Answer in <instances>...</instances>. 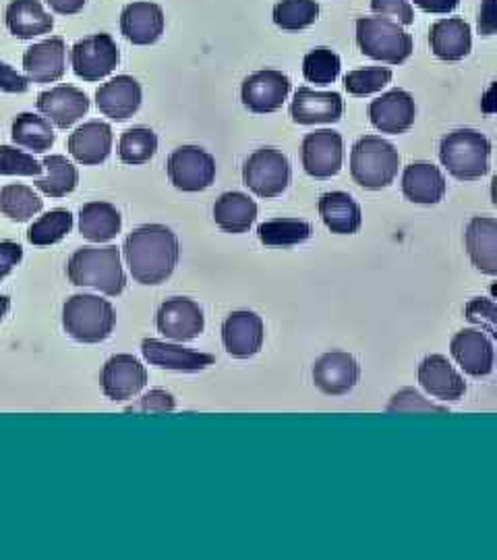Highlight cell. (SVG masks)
Segmentation results:
<instances>
[{
  "mask_svg": "<svg viewBox=\"0 0 497 560\" xmlns=\"http://www.w3.org/2000/svg\"><path fill=\"white\" fill-rule=\"evenodd\" d=\"M122 256L131 277L141 284H162L177 270L179 237L166 224H143L127 235Z\"/></svg>",
  "mask_w": 497,
  "mask_h": 560,
  "instance_id": "obj_1",
  "label": "cell"
},
{
  "mask_svg": "<svg viewBox=\"0 0 497 560\" xmlns=\"http://www.w3.org/2000/svg\"><path fill=\"white\" fill-rule=\"evenodd\" d=\"M67 277L75 287H92L108 298H119L127 287L117 245L81 247L69 258Z\"/></svg>",
  "mask_w": 497,
  "mask_h": 560,
  "instance_id": "obj_2",
  "label": "cell"
},
{
  "mask_svg": "<svg viewBox=\"0 0 497 560\" xmlns=\"http://www.w3.org/2000/svg\"><path fill=\"white\" fill-rule=\"evenodd\" d=\"M439 161L454 179H481L489 173L492 141L477 129H454L439 141Z\"/></svg>",
  "mask_w": 497,
  "mask_h": 560,
  "instance_id": "obj_3",
  "label": "cell"
},
{
  "mask_svg": "<svg viewBox=\"0 0 497 560\" xmlns=\"http://www.w3.org/2000/svg\"><path fill=\"white\" fill-rule=\"evenodd\" d=\"M117 314L110 301L92 293H80L62 305V328L78 342L94 345L108 339L115 330Z\"/></svg>",
  "mask_w": 497,
  "mask_h": 560,
  "instance_id": "obj_4",
  "label": "cell"
},
{
  "mask_svg": "<svg viewBox=\"0 0 497 560\" xmlns=\"http://www.w3.org/2000/svg\"><path fill=\"white\" fill-rule=\"evenodd\" d=\"M400 162L394 143L378 136H365L353 145L351 175L360 187L378 191L394 183Z\"/></svg>",
  "mask_w": 497,
  "mask_h": 560,
  "instance_id": "obj_5",
  "label": "cell"
},
{
  "mask_svg": "<svg viewBox=\"0 0 497 560\" xmlns=\"http://www.w3.org/2000/svg\"><path fill=\"white\" fill-rule=\"evenodd\" d=\"M357 44L369 59L386 65H402L413 55V36L388 18H360L357 20Z\"/></svg>",
  "mask_w": 497,
  "mask_h": 560,
  "instance_id": "obj_6",
  "label": "cell"
},
{
  "mask_svg": "<svg viewBox=\"0 0 497 560\" xmlns=\"http://www.w3.org/2000/svg\"><path fill=\"white\" fill-rule=\"evenodd\" d=\"M291 162L276 148H261L242 164V180L259 198H279L291 185Z\"/></svg>",
  "mask_w": 497,
  "mask_h": 560,
  "instance_id": "obj_7",
  "label": "cell"
},
{
  "mask_svg": "<svg viewBox=\"0 0 497 560\" xmlns=\"http://www.w3.org/2000/svg\"><path fill=\"white\" fill-rule=\"evenodd\" d=\"M170 183L187 194H198L216 179V161L199 145H180L168 156L166 164Z\"/></svg>",
  "mask_w": 497,
  "mask_h": 560,
  "instance_id": "obj_8",
  "label": "cell"
},
{
  "mask_svg": "<svg viewBox=\"0 0 497 560\" xmlns=\"http://www.w3.org/2000/svg\"><path fill=\"white\" fill-rule=\"evenodd\" d=\"M120 62L117 42L108 34H94L75 42L71 48V67L83 81H99L108 78Z\"/></svg>",
  "mask_w": 497,
  "mask_h": 560,
  "instance_id": "obj_9",
  "label": "cell"
},
{
  "mask_svg": "<svg viewBox=\"0 0 497 560\" xmlns=\"http://www.w3.org/2000/svg\"><path fill=\"white\" fill-rule=\"evenodd\" d=\"M303 168L313 179H332L342 171L344 141L339 131L319 129L303 140Z\"/></svg>",
  "mask_w": 497,
  "mask_h": 560,
  "instance_id": "obj_10",
  "label": "cell"
},
{
  "mask_svg": "<svg viewBox=\"0 0 497 560\" xmlns=\"http://www.w3.org/2000/svg\"><path fill=\"white\" fill-rule=\"evenodd\" d=\"M291 94V80L276 69H263L249 75L240 85V101L256 115H270L282 108Z\"/></svg>",
  "mask_w": 497,
  "mask_h": 560,
  "instance_id": "obj_11",
  "label": "cell"
},
{
  "mask_svg": "<svg viewBox=\"0 0 497 560\" xmlns=\"http://www.w3.org/2000/svg\"><path fill=\"white\" fill-rule=\"evenodd\" d=\"M159 335L166 339L187 342L196 340L205 330L203 310L189 298H170L164 301L156 314Z\"/></svg>",
  "mask_w": 497,
  "mask_h": 560,
  "instance_id": "obj_12",
  "label": "cell"
},
{
  "mask_svg": "<svg viewBox=\"0 0 497 560\" xmlns=\"http://www.w3.org/2000/svg\"><path fill=\"white\" fill-rule=\"evenodd\" d=\"M145 384H147V370L135 355L119 353L104 363L102 390L108 399H133L145 388Z\"/></svg>",
  "mask_w": 497,
  "mask_h": 560,
  "instance_id": "obj_13",
  "label": "cell"
},
{
  "mask_svg": "<svg viewBox=\"0 0 497 560\" xmlns=\"http://www.w3.org/2000/svg\"><path fill=\"white\" fill-rule=\"evenodd\" d=\"M263 339H265V326L256 312H249V310L233 312L222 324L224 349L237 360L258 355L263 347Z\"/></svg>",
  "mask_w": 497,
  "mask_h": 560,
  "instance_id": "obj_14",
  "label": "cell"
},
{
  "mask_svg": "<svg viewBox=\"0 0 497 560\" xmlns=\"http://www.w3.org/2000/svg\"><path fill=\"white\" fill-rule=\"evenodd\" d=\"M313 382L323 395L340 397L351 393L360 378V365L355 355L344 351H330L323 353L313 363Z\"/></svg>",
  "mask_w": 497,
  "mask_h": 560,
  "instance_id": "obj_15",
  "label": "cell"
},
{
  "mask_svg": "<svg viewBox=\"0 0 497 560\" xmlns=\"http://www.w3.org/2000/svg\"><path fill=\"white\" fill-rule=\"evenodd\" d=\"M417 119V104L406 90H392L369 104V120L381 133H406Z\"/></svg>",
  "mask_w": 497,
  "mask_h": 560,
  "instance_id": "obj_16",
  "label": "cell"
},
{
  "mask_svg": "<svg viewBox=\"0 0 497 560\" xmlns=\"http://www.w3.org/2000/svg\"><path fill=\"white\" fill-rule=\"evenodd\" d=\"M164 27L166 18L162 7L150 0L129 2L120 13V34L135 46L156 44L164 34Z\"/></svg>",
  "mask_w": 497,
  "mask_h": 560,
  "instance_id": "obj_17",
  "label": "cell"
},
{
  "mask_svg": "<svg viewBox=\"0 0 497 560\" xmlns=\"http://www.w3.org/2000/svg\"><path fill=\"white\" fill-rule=\"evenodd\" d=\"M38 110L44 119L50 120L59 129H69L83 119L90 110L87 94L73 85H57L38 96Z\"/></svg>",
  "mask_w": 497,
  "mask_h": 560,
  "instance_id": "obj_18",
  "label": "cell"
},
{
  "mask_svg": "<svg viewBox=\"0 0 497 560\" xmlns=\"http://www.w3.org/2000/svg\"><path fill=\"white\" fill-rule=\"evenodd\" d=\"M452 358L473 378H485L494 372V342L483 330H460L450 342Z\"/></svg>",
  "mask_w": 497,
  "mask_h": 560,
  "instance_id": "obj_19",
  "label": "cell"
},
{
  "mask_svg": "<svg viewBox=\"0 0 497 560\" xmlns=\"http://www.w3.org/2000/svg\"><path fill=\"white\" fill-rule=\"evenodd\" d=\"M143 92L140 81L131 75H117L106 81L96 92V106L104 117L113 120H127L141 108Z\"/></svg>",
  "mask_w": 497,
  "mask_h": 560,
  "instance_id": "obj_20",
  "label": "cell"
},
{
  "mask_svg": "<svg viewBox=\"0 0 497 560\" xmlns=\"http://www.w3.org/2000/svg\"><path fill=\"white\" fill-rule=\"evenodd\" d=\"M25 78L34 83H55L67 71V46L62 38H48L29 46L23 55Z\"/></svg>",
  "mask_w": 497,
  "mask_h": 560,
  "instance_id": "obj_21",
  "label": "cell"
},
{
  "mask_svg": "<svg viewBox=\"0 0 497 560\" xmlns=\"http://www.w3.org/2000/svg\"><path fill=\"white\" fill-rule=\"evenodd\" d=\"M69 154L83 166L108 161L113 152V127L104 120H90L69 136Z\"/></svg>",
  "mask_w": 497,
  "mask_h": 560,
  "instance_id": "obj_22",
  "label": "cell"
},
{
  "mask_svg": "<svg viewBox=\"0 0 497 560\" xmlns=\"http://www.w3.org/2000/svg\"><path fill=\"white\" fill-rule=\"evenodd\" d=\"M344 113V101L339 92H316L309 88H298L291 102V117L298 125L339 122Z\"/></svg>",
  "mask_w": 497,
  "mask_h": 560,
  "instance_id": "obj_23",
  "label": "cell"
},
{
  "mask_svg": "<svg viewBox=\"0 0 497 560\" xmlns=\"http://www.w3.org/2000/svg\"><path fill=\"white\" fill-rule=\"evenodd\" d=\"M141 353L150 361V365H156L162 370H175V372H199L216 363V358L210 353H199L193 349H185L182 345H173L158 339H145L141 342Z\"/></svg>",
  "mask_w": 497,
  "mask_h": 560,
  "instance_id": "obj_24",
  "label": "cell"
},
{
  "mask_svg": "<svg viewBox=\"0 0 497 560\" xmlns=\"http://www.w3.org/2000/svg\"><path fill=\"white\" fill-rule=\"evenodd\" d=\"M429 46L439 60L457 62L473 50V30L460 18H446L429 27Z\"/></svg>",
  "mask_w": 497,
  "mask_h": 560,
  "instance_id": "obj_25",
  "label": "cell"
},
{
  "mask_svg": "<svg viewBox=\"0 0 497 560\" xmlns=\"http://www.w3.org/2000/svg\"><path fill=\"white\" fill-rule=\"evenodd\" d=\"M418 382L436 399L458 400L466 393V382L443 355H427L418 363Z\"/></svg>",
  "mask_w": 497,
  "mask_h": 560,
  "instance_id": "obj_26",
  "label": "cell"
},
{
  "mask_svg": "<svg viewBox=\"0 0 497 560\" xmlns=\"http://www.w3.org/2000/svg\"><path fill=\"white\" fill-rule=\"evenodd\" d=\"M448 183L443 173L431 162H413L402 173V194L413 203L431 206L443 200Z\"/></svg>",
  "mask_w": 497,
  "mask_h": 560,
  "instance_id": "obj_27",
  "label": "cell"
},
{
  "mask_svg": "<svg viewBox=\"0 0 497 560\" xmlns=\"http://www.w3.org/2000/svg\"><path fill=\"white\" fill-rule=\"evenodd\" d=\"M466 254L478 272L497 275V221L494 217H475L464 233Z\"/></svg>",
  "mask_w": 497,
  "mask_h": 560,
  "instance_id": "obj_28",
  "label": "cell"
},
{
  "mask_svg": "<svg viewBox=\"0 0 497 560\" xmlns=\"http://www.w3.org/2000/svg\"><path fill=\"white\" fill-rule=\"evenodd\" d=\"M4 23L20 40H34L50 34L55 27L52 15L44 9L40 0H11L4 11Z\"/></svg>",
  "mask_w": 497,
  "mask_h": 560,
  "instance_id": "obj_29",
  "label": "cell"
},
{
  "mask_svg": "<svg viewBox=\"0 0 497 560\" xmlns=\"http://www.w3.org/2000/svg\"><path fill=\"white\" fill-rule=\"evenodd\" d=\"M319 217L336 235H355L363 224L360 206L344 191H330L319 198Z\"/></svg>",
  "mask_w": 497,
  "mask_h": 560,
  "instance_id": "obj_30",
  "label": "cell"
},
{
  "mask_svg": "<svg viewBox=\"0 0 497 560\" xmlns=\"http://www.w3.org/2000/svg\"><path fill=\"white\" fill-rule=\"evenodd\" d=\"M256 219H258V203L247 194L228 191V194H222L214 203V221L224 233H233V235L247 233Z\"/></svg>",
  "mask_w": 497,
  "mask_h": 560,
  "instance_id": "obj_31",
  "label": "cell"
},
{
  "mask_svg": "<svg viewBox=\"0 0 497 560\" xmlns=\"http://www.w3.org/2000/svg\"><path fill=\"white\" fill-rule=\"evenodd\" d=\"M122 229L119 210L108 201H90L81 206L80 233L92 243L113 241Z\"/></svg>",
  "mask_w": 497,
  "mask_h": 560,
  "instance_id": "obj_32",
  "label": "cell"
},
{
  "mask_svg": "<svg viewBox=\"0 0 497 560\" xmlns=\"http://www.w3.org/2000/svg\"><path fill=\"white\" fill-rule=\"evenodd\" d=\"M11 140L15 145L42 154L55 145L57 133L50 127V120L34 113H21L11 122Z\"/></svg>",
  "mask_w": 497,
  "mask_h": 560,
  "instance_id": "obj_33",
  "label": "cell"
},
{
  "mask_svg": "<svg viewBox=\"0 0 497 560\" xmlns=\"http://www.w3.org/2000/svg\"><path fill=\"white\" fill-rule=\"evenodd\" d=\"M46 177L36 179V187L40 189L44 196L48 198H64L69 194H73L80 185V171L71 161H67V156L52 154L46 156L42 162Z\"/></svg>",
  "mask_w": 497,
  "mask_h": 560,
  "instance_id": "obj_34",
  "label": "cell"
},
{
  "mask_svg": "<svg viewBox=\"0 0 497 560\" xmlns=\"http://www.w3.org/2000/svg\"><path fill=\"white\" fill-rule=\"evenodd\" d=\"M44 208L40 196L21 183H11L0 189V212L13 222H27Z\"/></svg>",
  "mask_w": 497,
  "mask_h": 560,
  "instance_id": "obj_35",
  "label": "cell"
},
{
  "mask_svg": "<svg viewBox=\"0 0 497 560\" xmlns=\"http://www.w3.org/2000/svg\"><path fill=\"white\" fill-rule=\"evenodd\" d=\"M313 226L298 219H274L261 222L258 226V237L263 245L270 247H291L311 240Z\"/></svg>",
  "mask_w": 497,
  "mask_h": 560,
  "instance_id": "obj_36",
  "label": "cell"
},
{
  "mask_svg": "<svg viewBox=\"0 0 497 560\" xmlns=\"http://www.w3.org/2000/svg\"><path fill=\"white\" fill-rule=\"evenodd\" d=\"M158 152V136L147 127H131L120 136L119 159L122 164H145Z\"/></svg>",
  "mask_w": 497,
  "mask_h": 560,
  "instance_id": "obj_37",
  "label": "cell"
},
{
  "mask_svg": "<svg viewBox=\"0 0 497 560\" xmlns=\"http://www.w3.org/2000/svg\"><path fill=\"white\" fill-rule=\"evenodd\" d=\"M73 231V214L64 208H57L46 212L38 221L34 222L27 231V241L32 245L46 247V245H55L59 241L64 240L69 233Z\"/></svg>",
  "mask_w": 497,
  "mask_h": 560,
  "instance_id": "obj_38",
  "label": "cell"
},
{
  "mask_svg": "<svg viewBox=\"0 0 497 560\" xmlns=\"http://www.w3.org/2000/svg\"><path fill=\"white\" fill-rule=\"evenodd\" d=\"M274 23L280 30L298 32L311 27L319 20L318 0H280L274 7Z\"/></svg>",
  "mask_w": 497,
  "mask_h": 560,
  "instance_id": "obj_39",
  "label": "cell"
},
{
  "mask_svg": "<svg viewBox=\"0 0 497 560\" xmlns=\"http://www.w3.org/2000/svg\"><path fill=\"white\" fill-rule=\"evenodd\" d=\"M340 67H342V62H340L339 55L326 46H319L316 50L305 55L303 75L309 83L330 85L339 80Z\"/></svg>",
  "mask_w": 497,
  "mask_h": 560,
  "instance_id": "obj_40",
  "label": "cell"
},
{
  "mask_svg": "<svg viewBox=\"0 0 497 560\" xmlns=\"http://www.w3.org/2000/svg\"><path fill=\"white\" fill-rule=\"evenodd\" d=\"M392 81V71L388 67H369V69H357L346 73L344 88L351 96H371L381 92Z\"/></svg>",
  "mask_w": 497,
  "mask_h": 560,
  "instance_id": "obj_41",
  "label": "cell"
},
{
  "mask_svg": "<svg viewBox=\"0 0 497 560\" xmlns=\"http://www.w3.org/2000/svg\"><path fill=\"white\" fill-rule=\"evenodd\" d=\"M42 162L13 145H0V175L2 177H40Z\"/></svg>",
  "mask_w": 497,
  "mask_h": 560,
  "instance_id": "obj_42",
  "label": "cell"
},
{
  "mask_svg": "<svg viewBox=\"0 0 497 560\" xmlns=\"http://www.w3.org/2000/svg\"><path fill=\"white\" fill-rule=\"evenodd\" d=\"M388 411H415V413H418V411H438V413H446L448 409L443 405H436V402L425 399L415 388H402L388 402Z\"/></svg>",
  "mask_w": 497,
  "mask_h": 560,
  "instance_id": "obj_43",
  "label": "cell"
},
{
  "mask_svg": "<svg viewBox=\"0 0 497 560\" xmlns=\"http://www.w3.org/2000/svg\"><path fill=\"white\" fill-rule=\"evenodd\" d=\"M464 316H466V320L473 322V324H481V328H485L492 337H497V307L494 301L483 300V298L469 301L466 307H464Z\"/></svg>",
  "mask_w": 497,
  "mask_h": 560,
  "instance_id": "obj_44",
  "label": "cell"
},
{
  "mask_svg": "<svg viewBox=\"0 0 497 560\" xmlns=\"http://www.w3.org/2000/svg\"><path fill=\"white\" fill-rule=\"evenodd\" d=\"M371 11L379 18H394L400 25L415 23V11L409 0H371Z\"/></svg>",
  "mask_w": 497,
  "mask_h": 560,
  "instance_id": "obj_45",
  "label": "cell"
},
{
  "mask_svg": "<svg viewBox=\"0 0 497 560\" xmlns=\"http://www.w3.org/2000/svg\"><path fill=\"white\" fill-rule=\"evenodd\" d=\"M177 409V400L166 390H150L145 397H141L138 405L127 407V411H145V413H168Z\"/></svg>",
  "mask_w": 497,
  "mask_h": 560,
  "instance_id": "obj_46",
  "label": "cell"
},
{
  "mask_svg": "<svg viewBox=\"0 0 497 560\" xmlns=\"http://www.w3.org/2000/svg\"><path fill=\"white\" fill-rule=\"evenodd\" d=\"M23 260V247L15 241H0V282L7 279Z\"/></svg>",
  "mask_w": 497,
  "mask_h": 560,
  "instance_id": "obj_47",
  "label": "cell"
},
{
  "mask_svg": "<svg viewBox=\"0 0 497 560\" xmlns=\"http://www.w3.org/2000/svg\"><path fill=\"white\" fill-rule=\"evenodd\" d=\"M0 90L7 94H25L29 90V80L0 60Z\"/></svg>",
  "mask_w": 497,
  "mask_h": 560,
  "instance_id": "obj_48",
  "label": "cell"
},
{
  "mask_svg": "<svg viewBox=\"0 0 497 560\" xmlns=\"http://www.w3.org/2000/svg\"><path fill=\"white\" fill-rule=\"evenodd\" d=\"M478 34L494 36L497 32V0H483L478 9Z\"/></svg>",
  "mask_w": 497,
  "mask_h": 560,
  "instance_id": "obj_49",
  "label": "cell"
},
{
  "mask_svg": "<svg viewBox=\"0 0 497 560\" xmlns=\"http://www.w3.org/2000/svg\"><path fill=\"white\" fill-rule=\"evenodd\" d=\"M421 11L425 13H436V15H448L457 11L460 0H415Z\"/></svg>",
  "mask_w": 497,
  "mask_h": 560,
  "instance_id": "obj_50",
  "label": "cell"
},
{
  "mask_svg": "<svg viewBox=\"0 0 497 560\" xmlns=\"http://www.w3.org/2000/svg\"><path fill=\"white\" fill-rule=\"evenodd\" d=\"M46 4L59 15H75L87 4V0H46Z\"/></svg>",
  "mask_w": 497,
  "mask_h": 560,
  "instance_id": "obj_51",
  "label": "cell"
},
{
  "mask_svg": "<svg viewBox=\"0 0 497 560\" xmlns=\"http://www.w3.org/2000/svg\"><path fill=\"white\" fill-rule=\"evenodd\" d=\"M9 310H11V300L7 295H0V322L7 318Z\"/></svg>",
  "mask_w": 497,
  "mask_h": 560,
  "instance_id": "obj_52",
  "label": "cell"
}]
</instances>
